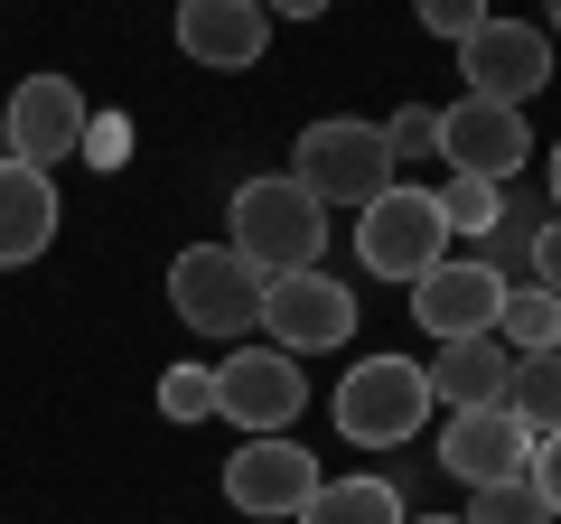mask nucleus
Instances as JSON below:
<instances>
[{
	"instance_id": "nucleus-13",
	"label": "nucleus",
	"mask_w": 561,
	"mask_h": 524,
	"mask_svg": "<svg viewBox=\"0 0 561 524\" xmlns=\"http://www.w3.org/2000/svg\"><path fill=\"white\" fill-rule=\"evenodd\" d=\"M524 459H534V431H524L505 403L449 412V431H440V468H449V478L496 487V478H524Z\"/></svg>"
},
{
	"instance_id": "nucleus-2",
	"label": "nucleus",
	"mask_w": 561,
	"mask_h": 524,
	"mask_svg": "<svg viewBox=\"0 0 561 524\" xmlns=\"http://www.w3.org/2000/svg\"><path fill=\"white\" fill-rule=\"evenodd\" d=\"M290 179H300L319 206H375L383 187H393V141H383V122L328 113V122H309V132H300Z\"/></svg>"
},
{
	"instance_id": "nucleus-29",
	"label": "nucleus",
	"mask_w": 561,
	"mask_h": 524,
	"mask_svg": "<svg viewBox=\"0 0 561 524\" xmlns=\"http://www.w3.org/2000/svg\"><path fill=\"white\" fill-rule=\"evenodd\" d=\"M552 216H561V141H552Z\"/></svg>"
},
{
	"instance_id": "nucleus-7",
	"label": "nucleus",
	"mask_w": 561,
	"mask_h": 524,
	"mask_svg": "<svg viewBox=\"0 0 561 524\" xmlns=\"http://www.w3.org/2000/svg\"><path fill=\"white\" fill-rule=\"evenodd\" d=\"M300 403H309V375H300V356H280V346H234V356L216 365V422H234L243 441L290 431Z\"/></svg>"
},
{
	"instance_id": "nucleus-4",
	"label": "nucleus",
	"mask_w": 561,
	"mask_h": 524,
	"mask_svg": "<svg viewBox=\"0 0 561 524\" xmlns=\"http://www.w3.org/2000/svg\"><path fill=\"white\" fill-rule=\"evenodd\" d=\"M356 216H365V225H356V253H365V272H375V282H402V291H412L440 253H459L431 187H402V179H393L375 206H356Z\"/></svg>"
},
{
	"instance_id": "nucleus-12",
	"label": "nucleus",
	"mask_w": 561,
	"mask_h": 524,
	"mask_svg": "<svg viewBox=\"0 0 561 524\" xmlns=\"http://www.w3.org/2000/svg\"><path fill=\"white\" fill-rule=\"evenodd\" d=\"M0 113H10V160H28V169H57V160L84 150V94H76V76H28Z\"/></svg>"
},
{
	"instance_id": "nucleus-20",
	"label": "nucleus",
	"mask_w": 561,
	"mask_h": 524,
	"mask_svg": "<svg viewBox=\"0 0 561 524\" xmlns=\"http://www.w3.org/2000/svg\"><path fill=\"white\" fill-rule=\"evenodd\" d=\"M431 197H440L449 243H478L486 225H496V197H505V187H496V179H449V187H431Z\"/></svg>"
},
{
	"instance_id": "nucleus-24",
	"label": "nucleus",
	"mask_w": 561,
	"mask_h": 524,
	"mask_svg": "<svg viewBox=\"0 0 561 524\" xmlns=\"http://www.w3.org/2000/svg\"><path fill=\"white\" fill-rule=\"evenodd\" d=\"M412 10H421V29H431V38H449V47H459L478 20H496L486 0H412Z\"/></svg>"
},
{
	"instance_id": "nucleus-5",
	"label": "nucleus",
	"mask_w": 561,
	"mask_h": 524,
	"mask_svg": "<svg viewBox=\"0 0 561 524\" xmlns=\"http://www.w3.org/2000/svg\"><path fill=\"white\" fill-rule=\"evenodd\" d=\"M169 309H179L197 338H243L262 309V272L234 253V243H187L169 262Z\"/></svg>"
},
{
	"instance_id": "nucleus-18",
	"label": "nucleus",
	"mask_w": 561,
	"mask_h": 524,
	"mask_svg": "<svg viewBox=\"0 0 561 524\" xmlns=\"http://www.w3.org/2000/svg\"><path fill=\"white\" fill-rule=\"evenodd\" d=\"M496 338H505V356H552V346H561V291H542V282H505Z\"/></svg>"
},
{
	"instance_id": "nucleus-26",
	"label": "nucleus",
	"mask_w": 561,
	"mask_h": 524,
	"mask_svg": "<svg viewBox=\"0 0 561 524\" xmlns=\"http://www.w3.org/2000/svg\"><path fill=\"white\" fill-rule=\"evenodd\" d=\"M534 282H542V291H561V216L534 235Z\"/></svg>"
},
{
	"instance_id": "nucleus-1",
	"label": "nucleus",
	"mask_w": 561,
	"mask_h": 524,
	"mask_svg": "<svg viewBox=\"0 0 561 524\" xmlns=\"http://www.w3.org/2000/svg\"><path fill=\"white\" fill-rule=\"evenodd\" d=\"M225 225H234L225 243L253 262L262 282H272V272H309V262H319V243H328V206L309 197L290 169H280V179H243L234 206H225Z\"/></svg>"
},
{
	"instance_id": "nucleus-31",
	"label": "nucleus",
	"mask_w": 561,
	"mask_h": 524,
	"mask_svg": "<svg viewBox=\"0 0 561 524\" xmlns=\"http://www.w3.org/2000/svg\"><path fill=\"white\" fill-rule=\"evenodd\" d=\"M412 524H459V515H412Z\"/></svg>"
},
{
	"instance_id": "nucleus-14",
	"label": "nucleus",
	"mask_w": 561,
	"mask_h": 524,
	"mask_svg": "<svg viewBox=\"0 0 561 524\" xmlns=\"http://www.w3.org/2000/svg\"><path fill=\"white\" fill-rule=\"evenodd\" d=\"M262 47H272V10H262V0H179V57L234 76Z\"/></svg>"
},
{
	"instance_id": "nucleus-32",
	"label": "nucleus",
	"mask_w": 561,
	"mask_h": 524,
	"mask_svg": "<svg viewBox=\"0 0 561 524\" xmlns=\"http://www.w3.org/2000/svg\"><path fill=\"white\" fill-rule=\"evenodd\" d=\"M552 524H561V515H552Z\"/></svg>"
},
{
	"instance_id": "nucleus-8",
	"label": "nucleus",
	"mask_w": 561,
	"mask_h": 524,
	"mask_svg": "<svg viewBox=\"0 0 561 524\" xmlns=\"http://www.w3.org/2000/svg\"><path fill=\"white\" fill-rule=\"evenodd\" d=\"M459 76H468V94L524 113V103L552 84V38H542V20H478L459 38Z\"/></svg>"
},
{
	"instance_id": "nucleus-15",
	"label": "nucleus",
	"mask_w": 561,
	"mask_h": 524,
	"mask_svg": "<svg viewBox=\"0 0 561 524\" xmlns=\"http://www.w3.org/2000/svg\"><path fill=\"white\" fill-rule=\"evenodd\" d=\"M57 243V179L28 160H0V272H20Z\"/></svg>"
},
{
	"instance_id": "nucleus-30",
	"label": "nucleus",
	"mask_w": 561,
	"mask_h": 524,
	"mask_svg": "<svg viewBox=\"0 0 561 524\" xmlns=\"http://www.w3.org/2000/svg\"><path fill=\"white\" fill-rule=\"evenodd\" d=\"M0 160H10V113H0Z\"/></svg>"
},
{
	"instance_id": "nucleus-11",
	"label": "nucleus",
	"mask_w": 561,
	"mask_h": 524,
	"mask_svg": "<svg viewBox=\"0 0 561 524\" xmlns=\"http://www.w3.org/2000/svg\"><path fill=\"white\" fill-rule=\"evenodd\" d=\"M225 497H234L243 515H300V505L319 497V449H300L290 431H262V441H243L234 459H225Z\"/></svg>"
},
{
	"instance_id": "nucleus-22",
	"label": "nucleus",
	"mask_w": 561,
	"mask_h": 524,
	"mask_svg": "<svg viewBox=\"0 0 561 524\" xmlns=\"http://www.w3.org/2000/svg\"><path fill=\"white\" fill-rule=\"evenodd\" d=\"M160 412L169 422H216V365H169L160 375Z\"/></svg>"
},
{
	"instance_id": "nucleus-3",
	"label": "nucleus",
	"mask_w": 561,
	"mask_h": 524,
	"mask_svg": "<svg viewBox=\"0 0 561 524\" xmlns=\"http://www.w3.org/2000/svg\"><path fill=\"white\" fill-rule=\"evenodd\" d=\"M337 431L356 449H402L421 422H431V375H421L412 356H365L337 375Z\"/></svg>"
},
{
	"instance_id": "nucleus-19",
	"label": "nucleus",
	"mask_w": 561,
	"mask_h": 524,
	"mask_svg": "<svg viewBox=\"0 0 561 524\" xmlns=\"http://www.w3.org/2000/svg\"><path fill=\"white\" fill-rule=\"evenodd\" d=\"M505 412H515L534 441L561 431V346H552V356H515V375H505Z\"/></svg>"
},
{
	"instance_id": "nucleus-9",
	"label": "nucleus",
	"mask_w": 561,
	"mask_h": 524,
	"mask_svg": "<svg viewBox=\"0 0 561 524\" xmlns=\"http://www.w3.org/2000/svg\"><path fill=\"white\" fill-rule=\"evenodd\" d=\"M440 160H449V179H496L505 187L524 160H534V132H524L515 103L459 94V103H440Z\"/></svg>"
},
{
	"instance_id": "nucleus-27",
	"label": "nucleus",
	"mask_w": 561,
	"mask_h": 524,
	"mask_svg": "<svg viewBox=\"0 0 561 524\" xmlns=\"http://www.w3.org/2000/svg\"><path fill=\"white\" fill-rule=\"evenodd\" d=\"M272 20H328V0H262Z\"/></svg>"
},
{
	"instance_id": "nucleus-16",
	"label": "nucleus",
	"mask_w": 561,
	"mask_h": 524,
	"mask_svg": "<svg viewBox=\"0 0 561 524\" xmlns=\"http://www.w3.org/2000/svg\"><path fill=\"white\" fill-rule=\"evenodd\" d=\"M421 375H431V403L478 412V403H505V375H515V356H505V338H449L440 356L421 365Z\"/></svg>"
},
{
	"instance_id": "nucleus-17",
	"label": "nucleus",
	"mask_w": 561,
	"mask_h": 524,
	"mask_svg": "<svg viewBox=\"0 0 561 524\" xmlns=\"http://www.w3.org/2000/svg\"><path fill=\"white\" fill-rule=\"evenodd\" d=\"M300 524H412L393 478H319V497L300 505Z\"/></svg>"
},
{
	"instance_id": "nucleus-28",
	"label": "nucleus",
	"mask_w": 561,
	"mask_h": 524,
	"mask_svg": "<svg viewBox=\"0 0 561 524\" xmlns=\"http://www.w3.org/2000/svg\"><path fill=\"white\" fill-rule=\"evenodd\" d=\"M542 38H561V0H542Z\"/></svg>"
},
{
	"instance_id": "nucleus-25",
	"label": "nucleus",
	"mask_w": 561,
	"mask_h": 524,
	"mask_svg": "<svg viewBox=\"0 0 561 524\" xmlns=\"http://www.w3.org/2000/svg\"><path fill=\"white\" fill-rule=\"evenodd\" d=\"M524 478H534L542 515H561V431H552V441H534V459H524Z\"/></svg>"
},
{
	"instance_id": "nucleus-10",
	"label": "nucleus",
	"mask_w": 561,
	"mask_h": 524,
	"mask_svg": "<svg viewBox=\"0 0 561 524\" xmlns=\"http://www.w3.org/2000/svg\"><path fill=\"white\" fill-rule=\"evenodd\" d=\"M496 309H505V282L486 272L478 253H440L431 272L412 282V319L431 328V338H496Z\"/></svg>"
},
{
	"instance_id": "nucleus-6",
	"label": "nucleus",
	"mask_w": 561,
	"mask_h": 524,
	"mask_svg": "<svg viewBox=\"0 0 561 524\" xmlns=\"http://www.w3.org/2000/svg\"><path fill=\"white\" fill-rule=\"evenodd\" d=\"M253 319L272 328L280 356H328V346L356 338V291H346L337 272H319V262H309V272H272Z\"/></svg>"
},
{
	"instance_id": "nucleus-21",
	"label": "nucleus",
	"mask_w": 561,
	"mask_h": 524,
	"mask_svg": "<svg viewBox=\"0 0 561 524\" xmlns=\"http://www.w3.org/2000/svg\"><path fill=\"white\" fill-rule=\"evenodd\" d=\"M459 524H552L534 497V478H496V487H468V515Z\"/></svg>"
},
{
	"instance_id": "nucleus-23",
	"label": "nucleus",
	"mask_w": 561,
	"mask_h": 524,
	"mask_svg": "<svg viewBox=\"0 0 561 524\" xmlns=\"http://www.w3.org/2000/svg\"><path fill=\"white\" fill-rule=\"evenodd\" d=\"M383 141H393V160H440V103H402Z\"/></svg>"
}]
</instances>
